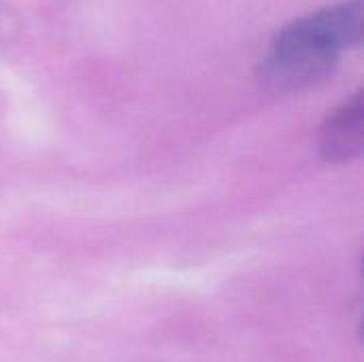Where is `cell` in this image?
Here are the masks:
<instances>
[{"instance_id": "cell-3", "label": "cell", "mask_w": 364, "mask_h": 362, "mask_svg": "<svg viewBox=\"0 0 364 362\" xmlns=\"http://www.w3.org/2000/svg\"><path fill=\"white\" fill-rule=\"evenodd\" d=\"M364 143L363 94L335 109L320 130V151L328 162H346L360 154Z\"/></svg>"}, {"instance_id": "cell-2", "label": "cell", "mask_w": 364, "mask_h": 362, "mask_svg": "<svg viewBox=\"0 0 364 362\" xmlns=\"http://www.w3.org/2000/svg\"><path fill=\"white\" fill-rule=\"evenodd\" d=\"M335 62L337 58L326 53L271 47L260 64V79L271 90L290 92L318 83L333 70Z\"/></svg>"}, {"instance_id": "cell-1", "label": "cell", "mask_w": 364, "mask_h": 362, "mask_svg": "<svg viewBox=\"0 0 364 362\" xmlns=\"http://www.w3.org/2000/svg\"><path fill=\"white\" fill-rule=\"evenodd\" d=\"M363 36L360 2H346L320 9L288 23L273 41L275 49H305L339 58L341 49L352 47Z\"/></svg>"}]
</instances>
